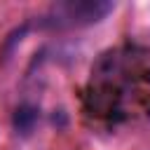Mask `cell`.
Here are the masks:
<instances>
[{
	"label": "cell",
	"mask_w": 150,
	"mask_h": 150,
	"mask_svg": "<svg viewBox=\"0 0 150 150\" xmlns=\"http://www.w3.org/2000/svg\"><path fill=\"white\" fill-rule=\"evenodd\" d=\"M115 9L108 0H63L52 5V9L45 14L40 26L45 28H80L91 26L105 19Z\"/></svg>",
	"instance_id": "6da1fadb"
},
{
	"label": "cell",
	"mask_w": 150,
	"mask_h": 150,
	"mask_svg": "<svg viewBox=\"0 0 150 150\" xmlns=\"http://www.w3.org/2000/svg\"><path fill=\"white\" fill-rule=\"evenodd\" d=\"M35 122H38V110L35 108H30V105L16 108V112H14V129H16V134H23V136L30 134Z\"/></svg>",
	"instance_id": "7a4b0ae2"
}]
</instances>
